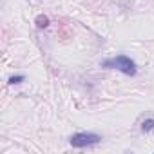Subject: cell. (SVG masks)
<instances>
[{"label":"cell","instance_id":"6da1fadb","mask_svg":"<svg viewBox=\"0 0 154 154\" xmlns=\"http://www.w3.org/2000/svg\"><path fill=\"white\" fill-rule=\"evenodd\" d=\"M102 67L103 69H116L127 76H134L138 72V67L134 63V60L127 54H118V56H112V58H107L102 62Z\"/></svg>","mask_w":154,"mask_h":154},{"label":"cell","instance_id":"7a4b0ae2","mask_svg":"<svg viewBox=\"0 0 154 154\" xmlns=\"http://www.w3.org/2000/svg\"><path fill=\"white\" fill-rule=\"evenodd\" d=\"M102 141V136L100 134H94V132H76L69 138V143L72 147H91V145H96Z\"/></svg>","mask_w":154,"mask_h":154},{"label":"cell","instance_id":"3957f363","mask_svg":"<svg viewBox=\"0 0 154 154\" xmlns=\"http://www.w3.org/2000/svg\"><path fill=\"white\" fill-rule=\"evenodd\" d=\"M35 24H36L38 29H45V27L49 26V17H45V15H38V17L35 18Z\"/></svg>","mask_w":154,"mask_h":154},{"label":"cell","instance_id":"277c9868","mask_svg":"<svg viewBox=\"0 0 154 154\" xmlns=\"http://www.w3.org/2000/svg\"><path fill=\"white\" fill-rule=\"evenodd\" d=\"M150 131H154V118H147V120H143V123H141V132H150Z\"/></svg>","mask_w":154,"mask_h":154},{"label":"cell","instance_id":"5b68a950","mask_svg":"<svg viewBox=\"0 0 154 154\" xmlns=\"http://www.w3.org/2000/svg\"><path fill=\"white\" fill-rule=\"evenodd\" d=\"M26 80V76L24 74H13V76H9V85H18V84H22Z\"/></svg>","mask_w":154,"mask_h":154}]
</instances>
